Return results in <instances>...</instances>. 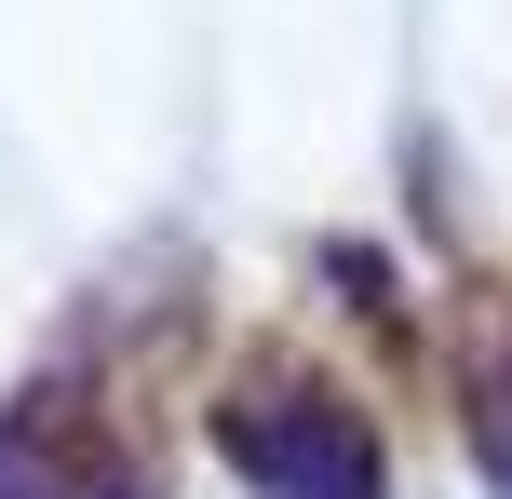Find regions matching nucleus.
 <instances>
[{"label":"nucleus","mask_w":512,"mask_h":499,"mask_svg":"<svg viewBox=\"0 0 512 499\" xmlns=\"http://www.w3.org/2000/svg\"><path fill=\"white\" fill-rule=\"evenodd\" d=\"M472 459L512 486V284L472 297Z\"/></svg>","instance_id":"obj_3"},{"label":"nucleus","mask_w":512,"mask_h":499,"mask_svg":"<svg viewBox=\"0 0 512 499\" xmlns=\"http://www.w3.org/2000/svg\"><path fill=\"white\" fill-rule=\"evenodd\" d=\"M0 499H149V473L95 405L27 392V405H0Z\"/></svg>","instance_id":"obj_2"},{"label":"nucleus","mask_w":512,"mask_h":499,"mask_svg":"<svg viewBox=\"0 0 512 499\" xmlns=\"http://www.w3.org/2000/svg\"><path fill=\"white\" fill-rule=\"evenodd\" d=\"M216 446L256 499H391V446L337 378L310 365H243L216 405Z\"/></svg>","instance_id":"obj_1"}]
</instances>
